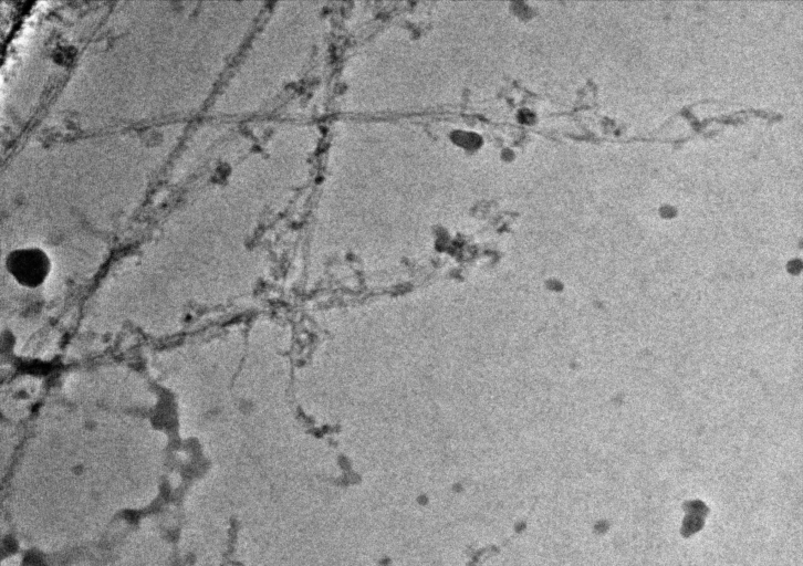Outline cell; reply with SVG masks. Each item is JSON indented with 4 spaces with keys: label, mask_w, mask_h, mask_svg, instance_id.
Segmentation results:
<instances>
[{
    "label": "cell",
    "mask_w": 803,
    "mask_h": 566,
    "mask_svg": "<svg viewBox=\"0 0 803 566\" xmlns=\"http://www.w3.org/2000/svg\"><path fill=\"white\" fill-rule=\"evenodd\" d=\"M10 272L22 284L35 286L44 280L49 269L46 254L34 248L13 251L8 258Z\"/></svg>",
    "instance_id": "6da1fadb"
}]
</instances>
